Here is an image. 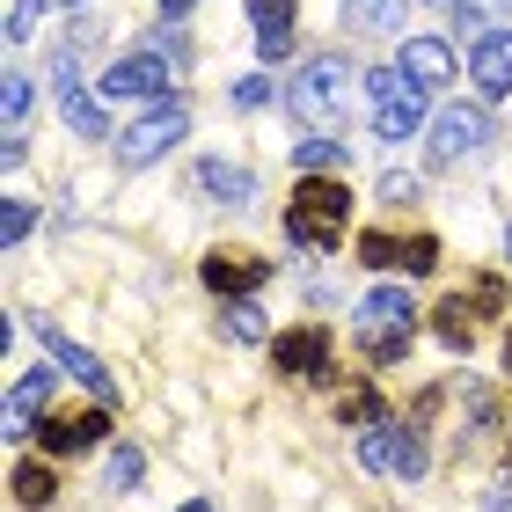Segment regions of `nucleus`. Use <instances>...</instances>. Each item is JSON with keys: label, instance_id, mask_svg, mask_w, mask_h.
<instances>
[{"label": "nucleus", "instance_id": "f257e3e1", "mask_svg": "<svg viewBox=\"0 0 512 512\" xmlns=\"http://www.w3.org/2000/svg\"><path fill=\"white\" fill-rule=\"evenodd\" d=\"M344 220H352V191L344 176H300V191L286 198V242L293 249H337Z\"/></svg>", "mask_w": 512, "mask_h": 512}, {"label": "nucleus", "instance_id": "f03ea898", "mask_svg": "<svg viewBox=\"0 0 512 512\" xmlns=\"http://www.w3.org/2000/svg\"><path fill=\"white\" fill-rule=\"evenodd\" d=\"M344 96H352V66H344L337 52L308 59V66H300V74L286 81V110H293L300 125H315V132L344 125Z\"/></svg>", "mask_w": 512, "mask_h": 512}, {"label": "nucleus", "instance_id": "7ed1b4c3", "mask_svg": "<svg viewBox=\"0 0 512 512\" xmlns=\"http://www.w3.org/2000/svg\"><path fill=\"white\" fill-rule=\"evenodd\" d=\"M410 330H417V308L403 286H374L359 300V344L366 359H403L410 352Z\"/></svg>", "mask_w": 512, "mask_h": 512}, {"label": "nucleus", "instance_id": "20e7f679", "mask_svg": "<svg viewBox=\"0 0 512 512\" xmlns=\"http://www.w3.org/2000/svg\"><path fill=\"white\" fill-rule=\"evenodd\" d=\"M366 96H374V132L381 139H410L417 125H425V81H410L403 66L366 74Z\"/></svg>", "mask_w": 512, "mask_h": 512}, {"label": "nucleus", "instance_id": "39448f33", "mask_svg": "<svg viewBox=\"0 0 512 512\" xmlns=\"http://www.w3.org/2000/svg\"><path fill=\"white\" fill-rule=\"evenodd\" d=\"M359 461L374 476H425V439H417L410 425H395V417H381V425H366V439H359Z\"/></svg>", "mask_w": 512, "mask_h": 512}, {"label": "nucleus", "instance_id": "423d86ee", "mask_svg": "<svg viewBox=\"0 0 512 512\" xmlns=\"http://www.w3.org/2000/svg\"><path fill=\"white\" fill-rule=\"evenodd\" d=\"M183 103H161V110H147V118H139L132 132H118V161L125 169H139V161H154V154H169L176 139H183Z\"/></svg>", "mask_w": 512, "mask_h": 512}, {"label": "nucleus", "instance_id": "0eeeda50", "mask_svg": "<svg viewBox=\"0 0 512 512\" xmlns=\"http://www.w3.org/2000/svg\"><path fill=\"white\" fill-rule=\"evenodd\" d=\"M110 432V410H44L37 417V447L44 454H81V447H96V439Z\"/></svg>", "mask_w": 512, "mask_h": 512}, {"label": "nucleus", "instance_id": "6e6552de", "mask_svg": "<svg viewBox=\"0 0 512 512\" xmlns=\"http://www.w3.org/2000/svg\"><path fill=\"white\" fill-rule=\"evenodd\" d=\"M483 139H491V110L483 103H454V110L432 118V161H461V154H476Z\"/></svg>", "mask_w": 512, "mask_h": 512}, {"label": "nucleus", "instance_id": "1a4fd4ad", "mask_svg": "<svg viewBox=\"0 0 512 512\" xmlns=\"http://www.w3.org/2000/svg\"><path fill=\"white\" fill-rule=\"evenodd\" d=\"M198 278H205L220 300H249V293L271 278V264H264V256H249V249H213V256L198 264Z\"/></svg>", "mask_w": 512, "mask_h": 512}, {"label": "nucleus", "instance_id": "9d476101", "mask_svg": "<svg viewBox=\"0 0 512 512\" xmlns=\"http://www.w3.org/2000/svg\"><path fill=\"white\" fill-rule=\"evenodd\" d=\"M96 88L103 96H161V88H169V59H161L154 44L147 52H125V59H110V74Z\"/></svg>", "mask_w": 512, "mask_h": 512}, {"label": "nucleus", "instance_id": "9b49d317", "mask_svg": "<svg viewBox=\"0 0 512 512\" xmlns=\"http://www.w3.org/2000/svg\"><path fill=\"white\" fill-rule=\"evenodd\" d=\"M271 359L293 381H330V330H286L271 344Z\"/></svg>", "mask_w": 512, "mask_h": 512}, {"label": "nucleus", "instance_id": "f8f14e48", "mask_svg": "<svg viewBox=\"0 0 512 512\" xmlns=\"http://www.w3.org/2000/svg\"><path fill=\"white\" fill-rule=\"evenodd\" d=\"M37 337H44V359H52V366H66V374H74L88 395H96V403H110V366H103L96 352H81V344H74V337H59L52 322H44Z\"/></svg>", "mask_w": 512, "mask_h": 512}, {"label": "nucleus", "instance_id": "ddd939ff", "mask_svg": "<svg viewBox=\"0 0 512 512\" xmlns=\"http://www.w3.org/2000/svg\"><path fill=\"white\" fill-rule=\"evenodd\" d=\"M249 22H256V52H264V59H286L293 52V30H300L293 0H249Z\"/></svg>", "mask_w": 512, "mask_h": 512}, {"label": "nucleus", "instance_id": "4468645a", "mask_svg": "<svg viewBox=\"0 0 512 512\" xmlns=\"http://www.w3.org/2000/svg\"><path fill=\"white\" fill-rule=\"evenodd\" d=\"M469 81L483 88V96H512V30H491V37H476Z\"/></svg>", "mask_w": 512, "mask_h": 512}, {"label": "nucleus", "instance_id": "2eb2a0df", "mask_svg": "<svg viewBox=\"0 0 512 512\" xmlns=\"http://www.w3.org/2000/svg\"><path fill=\"white\" fill-rule=\"evenodd\" d=\"M395 66H403L410 81H425V88L454 81V52H447L439 37H410V44H403V59H395Z\"/></svg>", "mask_w": 512, "mask_h": 512}, {"label": "nucleus", "instance_id": "dca6fc26", "mask_svg": "<svg viewBox=\"0 0 512 512\" xmlns=\"http://www.w3.org/2000/svg\"><path fill=\"white\" fill-rule=\"evenodd\" d=\"M198 191L220 198V205H249L256 198V176L242 169V161H198Z\"/></svg>", "mask_w": 512, "mask_h": 512}, {"label": "nucleus", "instance_id": "f3484780", "mask_svg": "<svg viewBox=\"0 0 512 512\" xmlns=\"http://www.w3.org/2000/svg\"><path fill=\"white\" fill-rule=\"evenodd\" d=\"M44 403H52V374H30V381L8 395V439H37Z\"/></svg>", "mask_w": 512, "mask_h": 512}, {"label": "nucleus", "instance_id": "a211bd4d", "mask_svg": "<svg viewBox=\"0 0 512 512\" xmlns=\"http://www.w3.org/2000/svg\"><path fill=\"white\" fill-rule=\"evenodd\" d=\"M59 103H66V125H74L81 139H103V132H110L103 110H96V96H88V81H74L66 66H59Z\"/></svg>", "mask_w": 512, "mask_h": 512}, {"label": "nucleus", "instance_id": "6ab92c4d", "mask_svg": "<svg viewBox=\"0 0 512 512\" xmlns=\"http://www.w3.org/2000/svg\"><path fill=\"white\" fill-rule=\"evenodd\" d=\"M432 337L447 344V352H469V344H476V308L461 293H447V300H439V315H432Z\"/></svg>", "mask_w": 512, "mask_h": 512}, {"label": "nucleus", "instance_id": "aec40b11", "mask_svg": "<svg viewBox=\"0 0 512 512\" xmlns=\"http://www.w3.org/2000/svg\"><path fill=\"white\" fill-rule=\"evenodd\" d=\"M8 491H15L22 505H52V498H59V476H52V461H15Z\"/></svg>", "mask_w": 512, "mask_h": 512}, {"label": "nucleus", "instance_id": "412c9836", "mask_svg": "<svg viewBox=\"0 0 512 512\" xmlns=\"http://www.w3.org/2000/svg\"><path fill=\"white\" fill-rule=\"evenodd\" d=\"M293 161H300V176H344V139L315 132V139H300V147H293Z\"/></svg>", "mask_w": 512, "mask_h": 512}, {"label": "nucleus", "instance_id": "4be33fe9", "mask_svg": "<svg viewBox=\"0 0 512 512\" xmlns=\"http://www.w3.org/2000/svg\"><path fill=\"white\" fill-rule=\"evenodd\" d=\"M337 417H344V425H381L388 410H381V395L366 388V381H352V388L337 395Z\"/></svg>", "mask_w": 512, "mask_h": 512}, {"label": "nucleus", "instance_id": "5701e85b", "mask_svg": "<svg viewBox=\"0 0 512 512\" xmlns=\"http://www.w3.org/2000/svg\"><path fill=\"white\" fill-rule=\"evenodd\" d=\"M227 337L256 344V337H264V308H256V300H227Z\"/></svg>", "mask_w": 512, "mask_h": 512}, {"label": "nucleus", "instance_id": "b1692460", "mask_svg": "<svg viewBox=\"0 0 512 512\" xmlns=\"http://www.w3.org/2000/svg\"><path fill=\"white\" fill-rule=\"evenodd\" d=\"M344 15L359 30H395V0H344Z\"/></svg>", "mask_w": 512, "mask_h": 512}, {"label": "nucleus", "instance_id": "393cba45", "mask_svg": "<svg viewBox=\"0 0 512 512\" xmlns=\"http://www.w3.org/2000/svg\"><path fill=\"white\" fill-rule=\"evenodd\" d=\"M403 271H410V278L439 271V242H432V235H410V242H403Z\"/></svg>", "mask_w": 512, "mask_h": 512}, {"label": "nucleus", "instance_id": "a878e982", "mask_svg": "<svg viewBox=\"0 0 512 512\" xmlns=\"http://www.w3.org/2000/svg\"><path fill=\"white\" fill-rule=\"evenodd\" d=\"M461 300H469L476 315H498V308H505V278H476V286L461 293Z\"/></svg>", "mask_w": 512, "mask_h": 512}, {"label": "nucleus", "instance_id": "bb28decb", "mask_svg": "<svg viewBox=\"0 0 512 512\" xmlns=\"http://www.w3.org/2000/svg\"><path fill=\"white\" fill-rule=\"evenodd\" d=\"M139 476H147V461H139V447H118V454H110V483H118V491H132Z\"/></svg>", "mask_w": 512, "mask_h": 512}, {"label": "nucleus", "instance_id": "cd10ccee", "mask_svg": "<svg viewBox=\"0 0 512 512\" xmlns=\"http://www.w3.org/2000/svg\"><path fill=\"white\" fill-rule=\"evenodd\" d=\"M0 103H8V132H15V125H22V110H30V74H8Z\"/></svg>", "mask_w": 512, "mask_h": 512}, {"label": "nucleus", "instance_id": "c85d7f7f", "mask_svg": "<svg viewBox=\"0 0 512 512\" xmlns=\"http://www.w3.org/2000/svg\"><path fill=\"white\" fill-rule=\"evenodd\" d=\"M37 30V0H8V44H22Z\"/></svg>", "mask_w": 512, "mask_h": 512}, {"label": "nucleus", "instance_id": "c756f323", "mask_svg": "<svg viewBox=\"0 0 512 512\" xmlns=\"http://www.w3.org/2000/svg\"><path fill=\"white\" fill-rule=\"evenodd\" d=\"M264 103H271V81H264V74L235 81V110H264Z\"/></svg>", "mask_w": 512, "mask_h": 512}, {"label": "nucleus", "instance_id": "7c9ffc66", "mask_svg": "<svg viewBox=\"0 0 512 512\" xmlns=\"http://www.w3.org/2000/svg\"><path fill=\"white\" fill-rule=\"evenodd\" d=\"M30 227H37V213H30V205H8V220H0V235H8V242H22V235H30Z\"/></svg>", "mask_w": 512, "mask_h": 512}, {"label": "nucleus", "instance_id": "2f4dec72", "mask_svg": "<svg viewBox=\"0 0 512 512\" xmlns=\"http://www.w3.org/2000/svg\"><path fill=\"white\" fill-rule=\"evenodd\" d=\"M381 198H388V205H410V198H417V183H410V176H388V183H381Z\"/></svg>", "mask_w": 512, "mask_h": 512}, {"label": "nucleus", "instance_id": "473e14b6", "mask_svg": "<svg viewBox=\"0 0 512 512\" xmlns=\"http://www.w3.org/2000/svg\"><path fill=\"white\" fill-rule=\"evenodd\" d=\"M183 8H191V0H161V15H169V22H176V15H183Z\"/></svg>", "mask_w": 512, "mask_h": 512}, {"label": "nucleus", "instance_id": "72a5a7b5", "mask_svg": "<svg viewBox=\"0 0 512 512\" xmlns=\"http://www.w3.org/2000/svg\"><path fill=\"white\" fill-rule=\"evenodd\" d=\"M505 374H512V337H505Z\"/></svg>", "mask_w": 512, "mask_h": 512}, {"label": "nucleus", "instance_id": "f704fd0d", "mask_svg": "<svg viewBox=\"0 0 512 512\" xmlns=\"http://www.w3.org/2000/svg\"><path fill=\"white\" fill-rule=\"evenodd\" d=\"M491 512H512V498H498V505H491Z\"/></svg>", "mask_w": 512, "mask_h": 512}, {"label": "nucleus", "instance_id": "c9c22d12", "mask_svg": "<svg viewBox=\"0 0 512 512\" xmlns=\"http://www.w3.org/2000/svg\"><path fill=\"white\" fill-rule=\"evenodd\" d=\"M183 512H213V505H183Z\"/></svg>", "mask_w": 512, "mask_h": 512}, {"label": "nucleus", "instance_id": "e433bc0d", "mask_svg": "<svg viewBox=\"0 0 512 512\" xmlns=\"http://www.w3.org/2000/svg\"><path fill=\"white\" fill-rule=\"evenodd\" d=\"M59 8H81V0H59Z\"/></svg>", "mask_w": 512, "mask_h": 512}]
</instances>
